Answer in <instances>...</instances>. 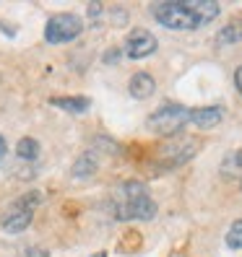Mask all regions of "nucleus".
I'll use <instances>...</instances> for the list:
<instances>
[{"label":"nucleus","instance_id":"nucleus-7","mask_svg":"<svg viewBox=\"0 0 242 257\" xmlns=\"http://www.w3.org/2000/svg\"><path fill=\"white\" fill-rule=\"evenodd\" d=\"M221 119H224L221 107H201L190 112V125L198 130H214L216 125H221Z\"/></svg>","mask_w":242,"mask_h":257},{"label":"nucleus","instance_id":"nucleus-11","mask_svg":"<svg viewBox=\"0 0 242 257\" xmlns=\"http://www.w3.org/2000/svg\"><path fill=\"white\" fill-rule=\"evenodd\" d=\"M97 172V156L94 154H84V156H78V161H75V166H73V177L75 179H86V177H92Z\"/></svg>","mask_w":242,"mask_h":257},{"label":"nucleus","instance_id":"nucleus-13","mask_svg":"<svg viewBox=\"0 0 242 257\" xmlns=\"http://www.w3.org/2000/svg\"><path fill=\"white\" fill-rule=\"evenodd\" d=\"M226 247L229 249H242V221H234L232 229L226 231Z\"/></svg>","mask_w":242,"mask_h":257},{"label":"nucleus","instance_id":"nucleus-1","mask_svg":"<svg viewBox=\"0 0 242 257\" xmlns=\"http://www.w3.org/2000/svg\"><path fill=\"white\" fill-rule=\"evenodd\" d=\"M219 3L214 0H164V3H154L151 13L154 19L172 32H193L206 24H211L219 16Z\"/></svg>","mask_w":242,"mask_h":257},{"label":"nucleus","instance_id":"nucleus-4","mask_svg":"<svg viewBox=\"0 0 242 257\" xmlns=\"http://www.w3.org/2000/svg\"><path fill=\"white\" fill-rule=\"evenodd\" d=\"M190 112L193 109L183 107V104H164L148 117V130L159 135H177L190 125Z\"/></svg>","mask_w":242,"mask_h":257},{"label":"nucleus","instance_id":"nucleus-3","mask_svg":"<svg viewBox=\"0 0 242 257\" xmlns=\"http://www.w3.org/2000/svg\"><path fill=\"white\" fill-rule=\"evenodd\" d=\"M39 203H42V192H37V190L16 198L3 210V216H0V226H3V231L21 234L24 229H29V223H32L34 210L39 208Z\"/></svg>","mask_w":242,"mask_h":257},{"label":"nucleus","instance_id":"nucleus-17","mask_svg":"<svg viewBox=\"0 0 242 257\" xmlns=\"http://www.w3.org/2000/svg\"><path fill=\"white\" fill-rule=\"evenodd\" d=\"M3 156H6V138L0 135V159H3Z\"/></svg>","mask_w":242,"mask_h":257},{"label":"nucleus","instance_id":"nucleus-2","mask_svg":"<svg viewBox=\"0 0 242 257\" xmlns=\"http://www.w3.org/2000/svg\"><path fill=\"white\" fill-rule=\"evenodd\" d=\"M115 216L120 221H151L156 216V203L141 182H123L115 192Z\"/></svg>","mask_w":242,"mask_h":257},{"label":"nucleus","instance_id":"nucleus-9","mask_svg":"<svg viewBox=\"0 0 242 257\" xmlns=\"http://www.w3.org/2000/svg\"><path fill=\"white\" fill-rule=\"evenodd\" d=\"M50 104L57 107V109H63V112H70V114H86L92 101H89L86 96H57Z\"/></svg>","mask_w":242,"mask_h":257},{"label":"nucleus","instance_id":"nucleus-18","mask_svg":"<svg viewBox=\"0 0 242 257\" xmlns=\"http://www.w3.org/2000/svg\"><path fill=\"white\" fill-rule=\"evenodd\" d=\"M92 257H107V254H104V252H99V254H92Z\"/></svg>","mask_w":242,"mask_h":257},{"label":"nucleus","instance_id":"nucleus-12","mask_svg":"<svg viewBox=\"0 0 242 257\" xmlns=\"http://www.w3.org/2000/svg\"><path fill=\"white\" fill-rule=\"evenodd\" d=\"M16 154H19V159H26V161H34L37 156H39V143L34 141V138H21L19 141V146H16Z\"/></svg>","mask_w":242,"mask_h":257},{"label":"nucleus","instance_id":"nucleus-14","mask_svg":"<svg viewBox=\"0 0 242 257\" xmlns=\"http://www.w3.org/2000/svg\"><path fill=\"white\" fill-rule=\"evenodd\" d=\"M24 257H50V252L44 249V247H29Z\"/></svg>","mask_w":242,"mask_h":257},{"label":"nucleus","instance_id":"nucleus-8","mask_svg":"<svg viewBox=\"0 0 242 257\" xmlns=\"http://www.w3.org/2000/svg\"><path fill=\"white\" fill-rule=\"evenodd\" d=\"M128 91H130L133 99H138V101L154 96V91H156L154 75H151V73H135L133 78H130V83H128Z\"/></svg>","mask_w":242,"mask_h":257},{"label":"nucleus","instance_id":"nucleus-15","mask_svg":"<svg viewBox=\"0 0 242 257\" xmlns=\"http://www.w3.org/2000/svg\"><path fill=\"white\" fill-rule=\"evenodd\" d=\"M229 161L234 164L232 169H242V151H237V154H232V156H229Z\"/></svg>","mask_w":242,"mask_h":257},{"label":"nucleus","instance_id":"nucleus-5","mask_svg":"<svg viewBox=\"0 0 242 257\" xmlns=\"http://www.w3.org/2000/svg\"><path fill=\"white\" fill-rule=\"evenodd\" d=\"M81 19L75 16V13H57L47 21V29H44V39L50 44H65L70 39H75L81 34Z\"/></svg>","mask_w":242,"mask_h":257},{"label":"nucleus","instance_id":"nucleus-16","mask_svg":"<svg viewBox=\"0 0 242 257\" xmlns=\"http://www.w3.org/2000/svg\"><path fill=\"white\" fill-rule=\"evenodd\" d=\"M234 83H237V91L242 94V68H237V73H234Z\"/></svg>","mask_w":242,"mask_h":257},{"label":"nucleus","instance_id":"nucleus-6","mask_svg":"<svg viewBox=\"0 0 242 257\" xmlns=\"http://www.w3.org/2000/svg\"><path fill=\"white\" fill-rule=\"evenodd\" d=\"M156 47H159L156 37L151 32H146V29H133L125 39V55L133 57V60H143L148 55H154Z\"/></svg>","mask_w":242,"mask_h":257},{"label":"nucleus","instance_id":"nucleus-10","mask_svg":"<svg viewBox=\"0 0 242 257\" xmlns=\"http://www.w3.org/2000/svg\"><path fill=\"white\" fill-rule=\"evenodd\" d=\"M216 42L219 44H239L242 42V19L226 24L221 32L216 34Z\"/></svg>","mask_w":242,"mask_h":257}]
</instances>
